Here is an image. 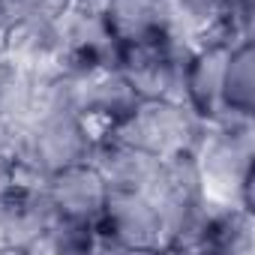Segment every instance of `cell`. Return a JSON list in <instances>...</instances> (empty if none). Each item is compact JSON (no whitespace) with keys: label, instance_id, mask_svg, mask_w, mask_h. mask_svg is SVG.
<instances>
[{"label":"cell","instance_id":"cell-1","mask_svg":"<svg viewBox=\"0 0 255 255\" xmlns=\"http://www.w3.org/2000/svg\"><path fill=\"white\" fill-rule=\"evenodd\" d=\"M99 135L75 108H45L36 111L21 129V141L9 165L21 174L42 180L60 168L90 162Z\"/></svg>","mask_w":255,"mask_h":255},{"label":"cell","instance_id":"cell-2","mask_svg":"<svg viewBox=\"0 0 255 255\" xmlns=\"http://www.w3.org/2000/svg\"><path fill=\"white\" fill-rule=\"evenodd\" d=\"M201 129H204V120L183 99H141L135 111L108 135H117L165 159L183 150H195Z\"/></svg>","mask_w":255,"mask_h":255},{"label":"cell","instance_id":"cell-3","mask_svg":"<svg viewBox=\"0 0 255 255\" xmlns=\"http://www.w3.org/2000/svg\"><path fill=\"white\" fill-rule=\"evenodd\" d=\"M189 51L192 39L174 30L147 42L120 45L117 69L141 99H183V66Z\"/></svg>","mask_w":255,"mask_h":255},{"label":"cell","instance_id":"cell-4","mask_svg":"<svg viewBox=\"0 0 255 255\" xmlns=\"http://www.w3.org/2000/svg\"><path fill=\"white\" fill-rule=\"evenodd\" d=\"M252 117L225 114L219 120L204 123L201 138L195 144V159L204 177V189H216L234 195L240 177L255 165L252 153Z\"/></svg>","mask_w":255,"mask_h":255},{"label":"cell","instance_id":"cell-5","mask_svg":"<svg viewBox=\"0 0 255 255\" xmlns=\"http://www.w3.org/2000/svg\"><path fill=\"white\" fill-rule=\"evenodd\" d=\"M93 228L96 249H162V219L150 192L108 189Z\"/></svg>","mask_w":255,"mask_h":255},{"label":"cell","instance_id":"cell-6","mask_svg":"<svg viewBox=\"0 0 255 255\" xmlns=\"http://www.w3.org/2000/svg\"><path fill=\"white\" fill-rule=\"evenodd\" d=\"M234 42L219 36H201L183 66V102L204 120L222 117V75L228 63V51Z\"/></svg>","mask_w":255,"mask_h":255},{"label":"cell","instance_id":"cell-7","mask_svg":"<svg viewBox=\"0 0 255 255\" xmlns=\"http://www.w3.org/2000/svg\"><path fill=\"white\" fill-rule=\"evenodd\" d=\"M42 192L60 219H75V222H96V216L105 207L108 198V183L99 174V168L90 162H78L69 168H60L54 174H45Z\"/></svg>","mask_w":255,"mask_h":255},{"label":"cell","instance_id":"cell-8","mask_svg":"<svg viewBox=\"0 0 255 255\" xmlns=\"http://www.w3.org/2000/svg\"><path fill=\"white\" fill-rule=\"evenodd\" d=\"M138 102H141V96L123 78L120 69H111V72H102V75H93V78H78L75 108L93 126V132L99 138L108 135L111 129H117V126L135 111Z\"/></svg>","mask_w":255,"mask_h":255},{"label":"cell","instance_id":"cell-9","mask_svg":"<svg viewBox=\"0 0 255 255\" xmlns=\"http://www.w3.org/2000/svg\"><path fill=\"white\" fill-rule=\"evenodd\" d=\"M93 165L105 177L108 189L123 192H153L162 159L123 141L117 135H102L93 150Z\"/></svg>","mask_w":255,"mask_h":255},{"label":"cell","instance_id":"cell-10","mask_svg":"<svg viewBox=\"0 0 255 255\" xmlns=\"http://www.w3.org/2000/svg\"><path fill=\"white\" fill-rule=\"evenodd\" d=\"M102 18L111 36L117 39V45L147 42L177 30L168 0H105Z\"/></svg>","mask_w":255,"mask_h":255},{"label":"cell","instance_id":"cell-11","mask_svg":"<svg viewBox=\"0 0 255 255\" xmlns=\"http://www.w3.org/2000/svg\"><path fill=\"white\" fill-rule=\"evenodd\" d=\"M195 249L216 252V255H249L255 249V213L243 210L237 201L234 204L210 201Z\"/></svg>","mask_w":255,"mask_h":255},{"label":"cell","instance_id":"cell-12","mask_svg":"<svg viewBox=\"0 0 255 255\" xmlns=\"http://www.w3.org/2000/svg\"><path fill=\"white\" fill-rule=\"evenodd\" d=\"M252 111H255V45L252 39H240L231 45L222 75V117L225 114L252 117Z\"/></svg>","mask_w":255,"mask_h":255},{"label":"cell","instance_id":"cell-13","mask_svg":"<svg viewBox=\"0 0 255 255\" xmlns=\"http://www.w3.org/2000/svg\"><path fill=\"white\" fill-rule=\"evenodd\" d=\"M36 249H48V252H90V249H96V228H93V222H75V219L54 216Z\"/></svg>","mask_w":255,"mask_h":255},{"label":"cell","instance_id":"cell-14","mask_svg":"<svg viewBox=\"0 0 255 255\" xmlns=\"http://www.w3.org/2000/svg\"><path fill=\"white\" fill-rule=\"evenodd\" d=\"M219 6H222V0H168L177 33H183L189 39H198L213 27Z\"/></svg>","mask_w":255,"mask_h":255},{"label":"cell","instance_id":"cell-15","mask_svg":"<svg viewBox=\"0 0 255 255\" xmlns=\"http://www.w3.org/2000/svg\"><path fill=\"white\" fill-rule=\"evenodd\" d=\"M252 21H255V0H222L219 15L204 36H219L228 42L252 39Z\"/></svg>","mask_w":255,"mask_h":255},{"label":"cell","instance_id":"cell-16","mask_svg":"<svg viewBox=\"0 0 255 255\" xmlns=\"http://www.w3.org/2000/svg\"><path fill=\"white\" fill-rule=\"evenodd\" d=\"M66 0H0V18H3L6 27L24 21V18H33L39 12H51V9H60Z\"/></svg>","mask_w":255,"mask_h":255},{"label":"cell","instance_id":"cell-17","mask_svg":"<svg viewBox=\"0 0 255 255\" xmlns=\"http://www.w3.org/2000/svg\"><path fill=\"white\" fill-rule=\"evenodd\" d=\"M21 129L24 123H18L15 117L0 111V162H9L18 150V141H21Z\"/></svg>","mask_w":255,"mask_h":255},{"label":"cell","instance_id":"cell-18","mask_svg":"<svg viewBox=\"0 0 255 255\" xmlns=\"http://www.w3.org/2000/svg\"><path fill=\"white\" fill-rule=\"evenodd\" d=\"M3 33H6V24H3V18H0V48H3Z\"/></svg>","mask_w":255,"mask_h":255}]
</instances>
